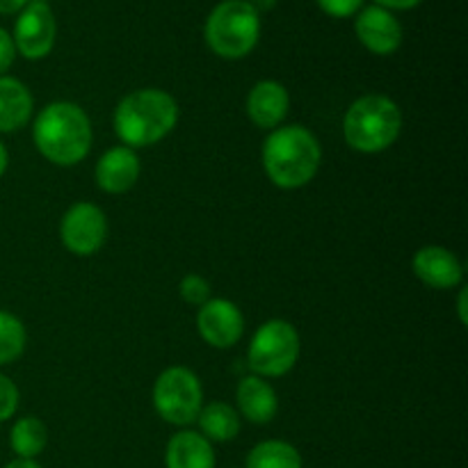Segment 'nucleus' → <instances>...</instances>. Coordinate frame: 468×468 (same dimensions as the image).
Instances as JSON below:
<instances>
[{
	"label": "nucleus",
	"mask_w": 468,
	"mask_h": 468,
	"mask_svg": "<svg viewBox=\"0 0 468 468\" xmlns=\"http://www.w3.org/2000/svg\"><path fill=\"white\" fill-rule=\"evenodd\" d=\"M154 410L165 423L187 428L197 423L201 407H204V388L199 378L186 366H169L158 375L154 384Z\"/></svg>",
	"instance_id": "obj_6"
},
{
	"label": "nucleus",
	"mask_w": 468,
	"mask_h": 468,
	"mask_svg": "<svg viewBox=\"0 0 468 468\" xmlns=\"http://www.w3.org/2000/svg\"><path fill=\"white\" fill-rule=\"evenodd\" d=\"M318 7L332 18H350L359 14L364 7V0H315Z\"/></svg>",
	"instance_id": "obj_24"
},
{
	"label": "nucleus",
	"mask_w": 468,
	"mask_h": 468,
	"mask_svg": "<svg viewBox=\"0 0 468 468\" xmlns=\"http://www.w3.org/2000/svg\"><path fill=\"white\" fill-rule=\"evenodd\" d=\"M261 160L274 186L282 190H300L318 174L323 146L309 128L291 123L270 131L263 142Z\"/></svg>",
	"instance_id": "obj_2"
},
{
	"label": "nucleus",
	"mask_w": 468,
	"mask_h": 468,
	"mask_svg": "<svg viewBox=\"0 0 468 468\" xmlns=\"http://www.w3.org/2000/svg\"><path fill=\"white\" fill-rule=\"evenodd\" d=\"M238 414L254 425H268L279 411V398L272 384L259 375H247L240 379L236 391Z\"/></svg>",
	"instance_id": "obj_15"
},
{
	"label": "nucleus",
	"mask_w": 468,
	"mask_h": 468,
	"mask_svg": "<svg viewBox=\"0 0 468 468\" xmlns=\"http://www.w3.org/2000/svg\"><path fill=\"white\" fill-rule=\"evenodd\" d=\"M277 0H251V5L256 7V12L261 14V9H272Z\"/></svg>",
	"instance_id": "obj_31"
},
{
	"label": "nucleus",
	"mask_w": 468,
	"mask_h": 468,
	"mask_svg": "<svg viewBox=\"0 0 468 468\" xmlns=\"http://www.w3.org/2000/svg\"><path fill=\"white\" fill-rule=\"evenodd\" d=\"M18 402H21L18 387L7 378V375L0 373V423H5V420H9L16 414Z\"/></svg>",
	"instance_id": "obj_23"
},
{
	"label": "nucleus",
	"mask_w": 468,
	"mask_h": 468,
	"mask_svg": "<svg viewBox=\"0 0 468 468\" xmlns=\"http://www.w3.org/2000/svg\"><path fill=\"white\" fill-rule=\"evenodd\" d=\"M197 332H199V336L210 347L229 350L245 334V315H242V311L231 300L210 297L206 304L199 306V314H197Z\"/></svg>",
	"instance_id": "obj_10"
},
{
	"label": "nucleus",
	"mask_w": 468,
	"mask_h": 468,
	"mask_svg": "<svg viewBox=\"0 0 468 468\" xmlns=\"http://www.w3.org/2000/svg\"><path fill=\"white\" fill-rule=\"evenodd\" d=\"M16 55L18 53H16V46H14L12 32L0 27V76H7V71L12 69Z\"/></svg>",
	"instance_id": "obj_25"
},
{
	"label": "nucleus",
	"mask_w": 468,
	"mask_h": 468,
	"mask_svg": "<svg viewBox=\"0 0 468 468\" xmlns=\"http://www.w3.org/2000/svg\"><path fill=\"white\" fill-rule=\"evenodd\" d=\"M30 0H0V14H18Z\"/></svg>",
	"instance_id": "obj_27"
},
{
	"label": "nucleus",
	"mask_w": 468,
	"mask_h": 468,
	"mask_svg": "<svg viewBox=\"0 0 468 468\" xmlns=\"http://www.w3.org/2000/svg\"><path fill=\"white\" fill-rule=\"evenodd\" d=\"M356 39L373 55H393L402 46V23L379 5L361 7L355 18Z\"/></svg>",
	"instance_id": "obj_11"
},
{
	"label": "nucleus",
	"mask_w": 468,
	"mask_h": 468,
	"mask_svg": "<svg viewBox=\"0 0 468 468\" xmlns=\"http://www.w3.org/2000/svg\"><path fill=\"white\" fill-rule=\"evenodd\" d=\"M55 37H58V23H55L53 9L44 0H30L18 12L16 23H14L12 39L16 53L32 62L48 58L55 46Z\"/></svg>",
	"instance_id": "obj_9"
},
{
	"label": "nucleus",
	"mask_w": 468,
	"mask_h": 468,
	"mask_svg": "<svg viewBox=\"0 0 468 468\" xmlns=\"http://www.w3.org/2000/svg\"><path fill=\"white\" fill-rule=\"evenodd\" d=\"M416 279L434 291H451L460 286L464 279V265L457 259L455 251L446 250L441 245L420 247L411 261Z\"/></svg>",
	"instance_id": "obj_12"
},
{
	"label": "nucleus",
	"mask_w": 468,
	"mask_h": 468,
	"mask_svg": "<svg viewBox=\"0 0 468 468\" xmlns=\"http://www.w3.org/2000/svg\"><path fill=\"white\" fill-rule=\"evenodd\" d=\"M35 110V99L26 82L0 76V133H16L27 126Z\"/></svg>",
	"instance_id": "obj_16"
},
{
	"label": "nucleus",
	"mask_w": 468,
	"mask_h": 468,
	"mask_svg": "<svg viewBox=\"0 0 468 468\" xmlns=\"http://www.w3.org/2000/svg\"><path fill=\"white\" fill-rule=\"evenodd\" d=\"M204 39L218 58H247L261 39V14L250 0H222L206 18Z\"/></svg>",
	"instance_id": "obj_5"
},
{
	"label": "nucleus",
	"mask_w": 468,
	"mask_h": 468,
	"mask_svg": "<svg viewBox=\"0 0 468 468\" xmlns=\"http://www.w3.org/2000/svg\"><path fill=\"white\" fill-rule=\"evenodd\" d=\"M59 240L71 254L94 256L108 240V218L91 201H78L62 215Z\"/></svg>",
	"instance_id": "obj_8"
},
{
	"label": "nucleus",
	"mask_w": 468,
	"mask_h": 468,
	"mask_svg": "<svg viewBox=\"0 0 468 468\" xmlns=\"http://www.w3.org/2000/svg\"><path fill=\"white\" fill-rule=\"evenodd\" d=\"M44 3H48V0H44Z\"/></svg>",
	"instance_id": "obj_32"
},
{
	"label": "nucleus",
	"mask_w": 468,
	"mask_h": 468,
	"mask_svg": "<svg viewBox=\"0 0 468 468\" xmlns=\"http://www.w3.org/2000/svg\"><path fill=\"white\" fill-rule=\"evenodd\" d=\"M32 140L48 163L73 167L87 158L94 133L90 117L80 105L71 101H55L35 117Z\"/></svg>",
	"instance_id": "obj_1"
},
{
	"label": "nucleus",
	"mask_w": 468,
	"mask_h": 468,
	"mask_svg": "<svg viewBox=\"0 0 468 468\" xmlns=\"http://www.w3.org/2000/svg\"><path fill=\"white\" fill-rule=\"evenodd\" d=\"M167 468H215L213 443L195 430H181L174 434L165 451Z\"/></svg>",
	"instance_id": "obj_17"
},
{
	"label": "nucleus",
	"mask_w": 468,
	"mask_h": 468,
	"mask_svg": "<svg viewBox=\"0 0 468 468\" xmlns=\"http://www.w3.org/2000/svg\"><path fill=\"white\" fill-rule=\"evenodd\" d=\"M9 446L18 460H35L48 446V428L37 416H23L12 425Z\"/></svg>",
	"instance_id": "obj_19"
},
{
	"label": "nucleus",
	"mask_w": 468,
	"mask_h": 468,
	"mask_svg": "<svg viewBox=\"0 0 468 468\" xmlns=\"http://www.w3.org/2000/svg\"><path fill=\"white\" fill-rule=\"evenodd\" d=\"M291 110V96L279 80H261L247 94V117L263 131H274Z\"/></svg>",
	"instance_id": "obj_14"
},
{
	"label": "nucleus",
	"mask_w": 468,
	"mask_h": 468,
	"mask_svg": "<svg viewBox=\"0 0 468 468\" xmlns=\"http://www.w3.org/2000/svg\"><path fill=\"white\" fill-rule=\"evenodd\" d=\"M140 174L142 165L135 149L123 144L105 151L94 169L96 186H99V190L108 192V195H123V192L133 190L135 183L140 181Z\"/></svg>",
	"instance_id": "obj_13"
},
{
	"label": "nucleus",
	"mask_w": 468,
	"mask_h": 468,
	"mask_svg": "<svg viewBox=\"0 0 468 468\" xmlns=\"http://www.w3.org/2000/svg\"><path fill=\"white\" fill-rule=\"evenodd\" d=\"M302 455L292 443L282 439H268L256 443L247 455L245 468H302Z\"/></svg>",
	"instance_id": "obj_20"
},
{
	"label": "nucleus",
	"mask_w": 468,
	"mask_h": 468,
	"mask_svg": "<svg viewBox=\"0 0 468 468\" xmlns=\"http://www.w3.org/2000/svg\"><path fill=\"white\" fill-rule=\"evenodd\" d=\"M26 324L9 311L0 309V366L16 361L26 352Z\"/></svg>",
	"instance_id": "obj_21"
},
{
	"label": "nucleus",
	"mask_w": 468,
	"mask_h": 468,
	"mask_svg": "<svg viewBox=\"0 0 468 468\" xmlns=\"http://www.w3.org/2000/svg\"><path fill=\"white\" fill-rule=\"evenodd\" d=\"M5 468H44V466L37 464L35 460H14V462H9Z\"/></svg>",
	"instance_id": "obj_30"
},
{
	"label": "nucleus",
	"mask_w": 468,
	"mask_h": 468,
	"mask_svg": "<svg viewBox=\"0 0 468 468\" xmlns=\"http://www.w3.org/2000/svg\"><path fill=\"white\" fill-rule=\"evenodd\" d=\"M197 423H199L201 437L208 439L210 443H227L240 434V414L233 410L227 402H208V405L201 407L199 416H197Z\"/></svg>",
	"instance_id": "obj_18"
},
{
	"label": "nucleus",
	"mask_w": 468,
	"mask_h": 468,
	"mask_svg": "<svg viewBox=\"0 0 468 468\" xmlns=\"http://www.w3.org/2000/svg\"><path fill=\"white\" fill-rule=\"evenodd\" d=\"M7 167H9V151H7V146L3 144V140H0V178L5 176Z\"/></svg>",
	"instance_id": "obj_29"
},
{
	"label": "nucleus",
	"mask_w": 468,
	"mask_h": 468,
	"mask_svg": "<svg viewBox=\"0 0 468 468\" xmlns=\"http://www.w3.org/2000/svg\"><path fill=\"white\" fill-rule=\"evenodd\" d=\"M300 332L286 320H268L254 332L247 361L259 378H282L295 368L300 359Z\"/></svg>",
	"instance_id": "obj_7"
},
{
	"label": "nucleus",
	"mask_w": 468,
	"mask_h": 468,
	"mask_svg": "<svg viewBox=\"0 0 468 468\" xmlns=\"http://www.w3.org/2000/svg\"><path fill=\"white\" fill-rule=\"evenodd\" d=\"M423 0H375V5L388 9V12H407V9H414Z\"/></svg>",
	"instance_id": "obj_26"
},
{
	"label": "nucleus",
	"mask_w": 468,
	"mask_h": 468,
	"mask_svg": "<svg viewBox=\"0 0 468 468\" xmlns=\"http://www.w3.org/2000/svg\"><path fill=\"white\" fill-rule=\"evenodd\" d=\"M402 131V112L384 94H364L343 117V137L359 154H382L391 149Z\"/></svg>",
	"instance_id": "obj_4"
},
{
	"label": "nucleus",
	"mask_w": 468,
	"mask_h": 468,
	"mask_svg": "<svg viewBox=\"0 0 468 468\" xmlns=\"http://www.w3.org/2000/svg\"><path fill=\"white\" fill-rule=\"evenodd\" d=\"M114 133L123 146L144 149L158 144L178 123V103L169 91L144 87L119 101L114 110Z\"/></svg>",
	"instance_id": "obj_3"
},
{
	"label": "nucleus",
	"mask_w": 468,
	"mask_h": 468,
	"mask_svg": "<svg viewBox=\"0 0 468 468\" xmlns=\"http://www.w3.org/2000/svg\"><path fill=\"white\" fill-rule=\"evenodd\" d=\"M457 314H460V323L466 324L468 323V315H466V288H462L460 300H457Z\"/></svg>",
	"instance_id": "obj_28"
},
{
	"label": "nucleus",
	"mask_w": 468,
	"mask_h": 468,
	"mask_svg": "<svg viewBox=\"0 0 468 468\" xmlns=\"http://www.w3.org/2000/svg\"><path fill=\"white\" fill-rule=\"evenodd\" d=\"M178 292H181L183 302H187L190 306H201L210 300V283L201 274L190 272L178 283Z\"/></svg>",
	"instance_id": "obj_22"
}]
</instances>
